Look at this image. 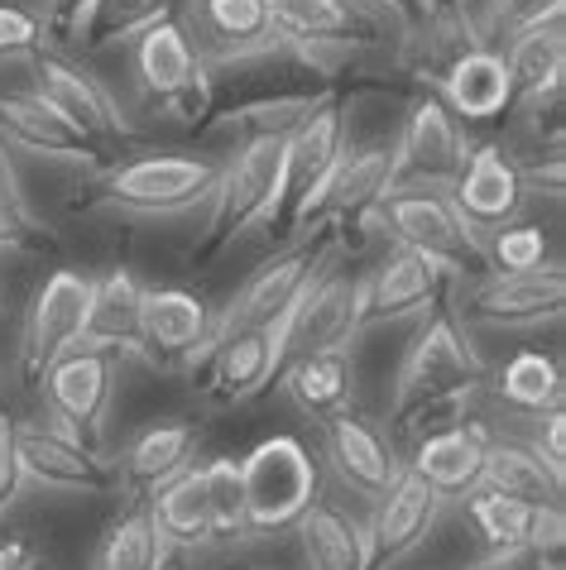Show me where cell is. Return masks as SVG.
<instances>
[{
	"label": "cell",
	"instance_id": "obj_4",
	"mask_svg": "<svg viewBox=\"0 0 566 570\" xmlns=\"http://www.w3.org/2000/svg\"><path fill=\"white\" fill-rule=\"evenodd\" d=\"M279 168H283V139H235V154L222 164L207 197V226H202L193 245L197 264L216 259L245 230L264 226L279 193Z\"/></svg>",
	"mask_w": 566,
	"mask_h": 570
},
{
	"label": "cell",
	"instance_id": "obj_19",
	"mask_svg": "<svg viewBox=\"0 0 566 570\" xmlns=\"http://www.w3.org/2000/svg\"><path fill=\"white\" fill-rule=\"evenodd\" d=\"M360 336V278L326 264L308 293L283 316V360L303 351H326V345H351Z\"/></svg>",
	"mask_w": 566,
	"mask_h": 570
},
{
	"label": "cell",
	"instance_id": "obj_3",
	"mask_svg": "<svg viewBox=\"0 0 566 570\" xmlns=\"http://www.w3.org/2000/svg\"><path fill=\"white\" fill-rule=\"evenodd\" d=\"M216 173H222V164L207 154H135L101 173L91 207L120 216H183L212 197Z\"/></svg>",
	"mask_w": 566,
	"mask_h": 570
},
{
	"label": "cell",
	"instance_id": "obj_24",
	"mask_svg": "<svg viewBox=\"0 0 566 570\" xmlns=\"http://www.w3.org/2000/svg\"><path fill=\"white\" fill-rule=\"evenodd\" d=\"M322 451H326V461H332L336 480L351 489L355 499H380L403 470L394 446H389V436L370 417L351 413V407H341V413L322 422Z\"/></svg>",
	"mask_w": 566,
	"mask_h": 570
},
{
	"label": "cell",
	"instance_id": "obj_30",
	"mask_svg": "<svg viewBox=\"0 0 566 570\" xmlns=\"http://www.w3.org/2000/svg\"><path fill=\"white\" fill-rule=\"evenodd\" d=\"M193 455H197V426L193 422H178V417L154 422L125 446L120 465H116L120 489L149 499L159 484H168L173 474H183L187 465H193Z\"/></svg>",
	"mask_w": 566,
	"mask_h": 570
},
{
	"label": "cell",
	"instance_id": "obj_11",
	"mask_svg": "<svg viewBox=\"0 0 566 570\" xmlns=\"http://www.w3.org/2000/svg\"><path fill=\"white\" fill-rule=\"evenodd\" d=\"M389 187H394V149L389 145H345V154L332 164V173L322 178V187L312 193L303 216H297L293 235L332 230L345 240L351 226H365Z\"/></svg>",
	"mask_w": 566,
	"mask_h": 570
},
{
	"label": "cell",
	"instance_id": "obj_17",
	"mask_svg": "<svg viewBox=\"0 0 566 570\" xmlns=\"http://www.w3.org/2000/svg\"><path fill=\"white\" fill-rule=\"evenodd\" d=\"M216 341V312L207 297L187 288H145V312H139V360L154 370H183L207 355Z\"/></svg>",
	"mask_w": 566,
	"mask_h": 570
},
{
	"label": "cell",
	"instance_id": "obj_29",
	"mask_svg": "<svg viewBox=\"0 0 566 570\" xmlns=\"http://www.w3.org/2000/svg\"><path fill=\"white\" fill-rule=\"evenodd\" d=\"M139 312H145L139 274L135 268H106L101 278H91L82 345L106 355H139Z\"/></svg>",
	"mask_w": 566,
	"mask_h": 570
},
{
	"label": "cell",
	"instance_id": "obj_39",
	"mask_svg": "<svg viewBox=\"0 0 566 570\" xmlns=\"http://www.w3.org/2000/svg\"><path fill=\"white\" fill-rule=\"evenodd\" d=\"M538 509H543V503H528V499H514V494H495V489H476V494L466 499L470 522H476L480 537L490 547H518V542H528Z\"/></svg>",
	"mask_w": 566,
	"mask_h": 570
},
{
	"label": "cell",
	"instance_id": "obj_27",
	"mask_svg": "<svg viewBox=\"0 0 566 570\" xmlns=\"http://www.w3.org/2000/svg\"><path fill=\"white\" fill-rule=\"evenodd\" d=\"M437 87H442V106L461 125L505 120L509 110H514V101H518L509 62H505V53H495L490 43H480V49H466L442 77H437Z\"/></svg>",
	"mask_w": 566,
	"mask_h": 570
},
{
	"label": "cell",
	"instance_id": "obj_31",
	"mask_svg": "<svg viewBox=\"0 0 566 570\" xmlns=\"http://www.w3.org/2000/svg\"><path fill=\"white\" fill-rule=\"evenodd\" d=\"M297 537H303L308 570H370L365 522L332 499H312V509L297 518Z\"/></svg>",
	"mask_w": 566,
	"mask_h": 570
},
{
	"label": "cell",
	"instance_id": "obj_55",
	"mask_svg": "<svg viewBox=\"0 0 566 570\" xmlns=\"http://www.w3.org/2000/svg\"><path fill=\"white\" fill-rule=\"evenodd\" d=\"M0 307H6V297H0Z\"/></svg>",
	"mask_w": 566,
	"mask_h": 570
},
{
	"label": "cell",
	"instance_id": "obj_7",
	"mask_svg": "<svg viewBox=\"0 0 566 570\" xmlns=\"http://www.w3.org/2000/svg\"><path fill=\"white\" fill-rule=\"evenodd\" d=\"M245 484V537H274L297 528L312 509L322 470L297 436H270L241 461Z\"/></svg>",
	"mask_w": 566,
	"mask_h": 570
},
{
	"label": "cell",
	"instance_id": "obj_10",
	"mask_svg": "<svg viewBox=\"0 0 566 570\" xmlns=\"http://www.w3.org/2000/svg\"><path fill=\"white\" fill-rule=\"evenodd\" d=\"M345 145H351V139H345V110H341L336 97H326L289 139H283L279 193H274L270 216H264V230L289 235V240H293L297 216H303L312 193L322 187V178L332 173V164L345 154Z\"/></svg>",
	"mask_w": 566,
	"mask_h": 570
},
{
	"label": "cell",
	"instance_id": "obj_18",
	"mask_svg": "<svg viewBox=\"0 0 566 570\" xmlns=\"http://www.w3.org/2000/svg\"><path fill=\"white\" fill-rule=\"evenodd\" d=\"M207 374H202V393L222 407H241L260 393L279 384L283 370V322L279 326H250L226 331L207 345Z\"/></svg>",
	"mask_w": 566,
	"mask_h": 570
},
{
	"label": "cell",
	"instance_id": "obj_15",
	"mask_svg": "<svg viewBox=\"0 0 566 570\" xmlns=\"http://www.w3.org/2000/svg\"><path fill=\"white\" fill-rule=\"evenodd\" d=\"M87 303H91V278L77 274V268H53V274L39 283L29 316H25V341H20V370L29 384H39V374L49 370L58 355L82 345Z\"/></svg>",
	"mask_w": 566,
	"mask_h": 570
},
{
	"label": "cell",
	"instance_id": "obj_40",
	"mask_svg": "<svg viewBox=\"0 0 566 570\" xmlns=\"http://www.w3.org/2000/svg\"><path fill=\"white\" fill-rule=\"evenodd\" d=\"M197 470H202V484H207L216 542L245 537V484H241V461H231V455H216V461L197 465Z\"/></svg>",
	"mask_w": 566,
	"mask_h": 570
},
{
	"label": "cell",
	"instance_id": "obj_23",
	"mask_svg": "<svg viewBox=\"0 0 566 570\" xmlns=\"http://www.w3.org/2000/svg\"><path fill=\"white\" fill-rule=\"evenodd\" d=\"M566 307V274L562 264H543L528 274H490L470 293L466 312L495 331H533L543 322H557Z\"/></svg>",
	"mask_w": 566,
	"mask_h": 570
},
{
	"label": "cell",
	"instance_id": "obj_2",
	"mask_svg": "<svg viewBox=\"0 0 566 570\" xmlns=\"http://www.w3.org/2000/svg\"><path fill=\"white\" fill-rule=\"evenodd\" d=\"M365 226L389 235L403 249H413L428 264H437L447 278L490 274V264H485V235L466 226V216L451 207V197L442 187H389Z\"/></svg>",
	"mask_w": 566,
	"mask_h": 570
},
{
	"label": "cell",
	"instance_id": "obj_22",
	"mask_svg": "<svg viewBox=\"0 0 566 570\" xmlns=\"http://www.w3.org/2000/svg\"><path fill=\"white\" fill-rule=\"evenodd\" d=\"M437 518H442V499L432 484H422L413 470H399V480L374 499V518L365 522L370 537V570H394L413 551L428 542Z\"/></svg>",
	"mask_w": 566,
	"mask_h": 570
},
{
	"label": "cell",
	"instance_id": "obj_8",
	"mask_svg": "<svg viewBox=\"0 0 566 570\" xmlns=\"http://www.w3.org/2000/svg\"><path fill=\"white\" fill-rule=\"evenodd\" d=\"M283 49H297L312 68L332 72L345 53L374 49L384 39V14L365 0H264Z\"/></svg>",
	"mask_w": 566,
	"mask_h": 570
},
{
	"label": "cell",
	"instance_id": "obj_34",
	"mask_svg": "<svg viewBox=\"0 0 566 570\" xmlns=\"http://www.w3.org/2000/svg\"><path fill=\"white\" fill-rule=\"evenodd\" d=\"M509 72H514V91L518 101L547 97V91H562V72H566V35H562V14L543 24H528L509 35ZM514 101V106H518Z\"/></svg>",
	"mask_w": 566,
	"mask_h": 570
},
{
	"label": "cell",
	"instance_id": "obj_46",
	"mask_svg": "<svg viewBox=\"0 0 566 570\" xmlns=\"http://www.w3.org/2000/svg\"><path fill=\"white\" fill-rule=\"evenodd\" d=\"M25 494V470H20V422L0 417V518H6Z\"/></svg>",
	"mask_w": 566,
	"mask_h": 570
},
{
	"label": "cell",
	"instance_id": "obj_47",
	"mask_svg": "<svg viewBox=\"0 0 566 570\" xmlns=\"http://www.w3.org/2000/svg\"><path fill=\"white\" fill-rule=\"evenodd\" d=\"M82 10H87V0H43V10H39L43 43H62V49H68L72 29H77V20H82Z\"/></svg>",
	"mask_w": 566,
	"mask_h": 570
},
{
	"label": "cell",
	"instance_id": "obj_51",
	"mask_svg": "<svg viewBox=\"0 0 566 570\" xmlns=\"http://www.w3.org/2000/svg\"><path fill=\"white\" fill-rule=\"evenodd\" d=\"M35 557H39V551H35V542H29V537H20V532L0 537V570H25Z\"/></svg>",
	"mask_w": 566,
	"mask_h": 570
},
{
	"label": "cell",
	"instance_id": "obj_25",
	"mask_svg": "<svg viewBox=\"0 0 566 570\" xmlns=\"http://www.w3.org/2000/svg\"><path fill=\"white\" fill-rule=\"evenodd\" d=\"M0 145L35 154V158H53V164H97V154H101L87 135H77L35 87L0 91Z\"/></svg>",
	"mask_w": 566,
	"mask_h": 570
},
{
	"label": "cell",
	"instance_id": "obj_12",
	"mask_svg": "<svg viewBox=\"0 0 566 570\" xmlns=\"http://www.w3.org/2000/svg\"><path fill=\"white\" fill-rule=\"evenodd\" d=\"M20 470L25 484L43 489V494H116L120 474L116 461H106L101 446H87L72 432L53 422L20 426Z\"/></svg>",
	"mask_w": 566,
	"mask_h": 570
},
{
	"label": "cell",
	"instance_id": "obj_43",
	"mask_svg": "<svg viewBox=\"0 0 566 570\" xmlns=\"http://www.w3.org/2000/svg\"><path fill=\"white\" fill-rule=\"evenodd\" d=\"M43 49V24L25 6H0V62H29Z\"/></svg>",
	"mask_w": 566,
	"mask_h": 570
},
{
	"label": "cell",
	"instance_id": "obj_37",
	"mask_svg": "<svg viewBox=\"0 0 566 570\" xmlns=\"http://www.w3.org/2000/svg\"><path fill=\"white\" fill-rule=\"evenodd\" d=\"M164 557H168V542L154 528L149 503H135V509H120L106 522L91 570H159Z\"/></svg>",
	"mask_w": 566,
	"mask_h": 570
},
{
	"label": "cell",
	"instance_id": "obj_50",
	"mask_svg": "<svg viewBox=\"0 0 566 570\" xmlns=\"http://www.w3.org/2000/svg\"><path fill=\"white\" fill-rule=\"evenodd\" d=\"M470 570H543V566L524 542H518V547H490V557H480Z\"/></svg>",
	"mask_w": 566,
	"mask_h": 570
},
{
	"label": "cell",
	"instance_id": "obj_6",
	"mask_svg": "<svg viewBox=\"0 0 566 570\" xmlns=\"http://www.w3.org/2000/svg\"><path fill=\"white\" fill-rule=\"evenodd\" d=\"M341 235L332 230H308L293 235L289 245L270 255L260 268H250V278L231 293V303L216 312V336L226 331H250V326H279L293 312V303L308 293V283L336 259Z\"/></svg>",
	"mask_w": 566,
	"mask_h": 570
},
{
	"label": "cell",
	"instance_id": "obj_44",
	"mask_svg": "<svg viewBox=\"0 0 566 570\" xmlns=\"http://www.w3.org/2000/svg\"><path fill=\"white\" fill-rule=\"evenodd\" d=\"M524 547L538 557L543 570H566V518H562V503H543Z\"/></svg>",
	"mask_w": 566,
	"mask_h": 570
},
{
	"label": "cell",
	"instance_id": "obj_53",
	"mask_svg": "<svg viewBox=\"0 0 566 570\" xmlns=\"http://www.w3.org/2000/svg\"><path fill=\"white\" fill-rule=\"evenodd\" d=\"M159 570H187V557L183 551H168V557L159 561Z\"/></svg>",
	"mask_w": 566,
	"mask_h": 570
},
{
	"label": "cell",
	"instance_id": "obj_26",
	"mask_svg": "<svg viewBox=\"0 0 566 570\" xmlns=\"http://www.w3.org/2000/svg\"><path fill=\"white\" fill-rule=\"evenodd\" d=\"M490 426L480 422H456L442 432L413 441V461L408 470L418 474L422 484L437 489V499H470L480 489V470H485V451H490Z\"/></svg>",
	"mask_w": 566,
	"mask_h": 570
},
{
	"label": "cell",
	"instance_id": "obj_52",
	"mask_svg": "<svg viewBox=\"0 0 566 570\" xmlns=\"http://www.w3.org/2000/svg\"><path fill=\"white\" fill-rule=\"evenodd\" d=\"M0 197H6V202H20V207H29L25 193H20V173H14L6 145H0Z\"/></svg>",
	"mask_w": 566,
	"mask_h": 570
},
{
	"label": "cell",
	"instance_id": "obj_16",
	"mask_svg": "<svg viewBox=\"0 0 566 570\" xmlns=\"http://www.w3.org/2000/svg\"><path fill=\"white\" fill-rule=\"evenodd\" d=\"M29 72H35L39 97L49 101L77 135H87L97 149L101 145H120V139H135V125L120 116L116 97L87 68H77V62L39 49L35 58H29Z\"/></svg>",
	"mask_w": 566,
	"mask_h": 570
},
{
	"label": "cell",
	"instance_id": "obj_54",
	"mask_svg": "<svg viewBox=\"0 0 566 570\" xmlns=\"http://www.w3.org/2000/svg\"><path fill=\"white\" fill-rule=\"evenodd\" d=\"M25 570H53V566H49V561H43V557H35V561H29Z\"/></svg>",
	"mask_w": 566,
	"mask_h": 570
},
{
	"label": "cell",
	"instance_id": "obj_41",
	"mask_svg": "<svg viewBox=\"0 0 566 570\" xmlns=\"http://www.w3.org/2000/svg\"><path fill=\"white\" fill-rule=\"evenodd\" d=\"M485 264L490 274H528V268L547 264V235L543 226H528V220H509L485 235Z\"/></svg>",
	"mask_w": 566,
	"mask_h": 570
},
{
	"label": "cell",
	"instance_id": "obj_14",
	"mask_svg": "<svg viewBox=\"0 0 566 570\" xmlns=\"http://www.w3.org/2000/svg\"><path fill=\"white\" fill-rule=\"evenodd\" d=\"M389 149H394V187H442L447 193L476 145L466 139V125L442 101L418 97L408 106V120Z\"/></svg>",
	"mask_w": 566,
	"mask_h": 570
},
{
	"label": "cell",
	"instance_id": "obj_49",
	"mask_svg": "<svg viewBox=\"0 0 566 570\" xmlns=\"http://www.w3.org/2000/svg\"><path fill=\"white\" fill-rule=\"evenodd\" d=\"M370 6L380 10L384 20H394L403 35H408V29H418V24L432 14V0H370Z\"/></svg>",
	"mask_w": 566,
	"mask_h": 570
},
{
	"label": "cell",
	"instance_id": "obj_38",
	"mask_svg": "<svg viewBox=\"0 0 566 570\" xmlns=\"http://www.w3.org/2000/svg\"><path fill=\"white\" fill-rule=\"evenodd\" d=\"M495 393L499 403L514 407V413H553V407H562V364L557 355L547 351H518L509 355V364L495 374Z\"/></svg>",
	"mask_w": 566,
	"mask_h": 570
},
{
	"label": "cell",
	"instance_id": "obj_35",
	"mask_svg": "<svg viewBox=\"0 0 566 570\" xmlns=\"http://www.w3.org/2000/svg\"><path fill=\"white\" fill-rule=\"evenodd\" d=\"M326 97H336V91H279V97H255V101H241V106L222 110V116H212L207 130H226L235 139H289Z\"/></svg>",
	"mask_w": 566,
	"mask_h": 570
},
{
	"label": "cell",
	"instance_id": "obj_1",
	"mask_svg": "<svg viewBox=\"0 0 566 570\" xmlns=\"http://www.w3.org/2000/svg\"><path fill=\"white\" fill-rule=\"evenodd\" d=\"M480 384H485V355L476 351L461 316L447 307H432L399 364L389 422H394L399 436L422 441L442 432V426L461 422Z\"/></svg>",
	"mask_w": 566,
	"mask_h": 570
},
{
	"label": "cell",
	"instance_id": "obj_20",
	"mask_svg": "<svg viewBox=\"0 0 566 570\" xmlns=\"http://www.w3.org/2000/svg\"><path fill=\"white\" fill-rule=\"evenodd\" d=\"M451 207L466 216V226L476 235H490L499 226L524 216L528 207V187L518 173V158L505 145H480L466 154V168L456 173V183L447 187Z\"/></svg>",
	"mask_w": 566,
	"mask_h": 570
},
{
	"label": "cell",
	"instance_id": "obj_5",
	"mask_svg": "<svg viewBox=\"0 0 566 570\" xmlns=\"http://www.w3.org/2000/svg\"><path fill=\"white\" fill-rule=\"evenodd\" d=\"M130 72L145 106L164 110L168 120L187 125V130H207L212 120V68H202V58L187 39L183 20H159L130 43Z\"/></svg>",
	"mask_w": 566,
	"mask_h": 570
},
{
	"label": "cell",
	"instance_id": "obj_36",
	"mask_svg": "<svg viewBox=\"0 0 566 570\" xmlns=\"http://www.w3.org/2000/svg\"><path fill=\"white\" fill-rule=\"evenodd\" d=\"M480 489L495 494H514L528 503H562V480L543 465V455L524 446V441H490L480 470Z\"/></svg>",
	"mask_w": 566,
	"mask_h": 570
},
{
	"label": "cell",
	"instance_id": "obj_42",
	"mask_svg": "<svg viewBox=\"0 0 566 570\" xmlns=\"http://www.w3.org/2000/svg\"><path fill=\"white\" fill-rule=\"evenodd\" d=\"M566 10V0H485V35L490 39H509L528 24L557 20Z\"/></svg>",
	"mask_w": 566,
	"mask_h": 570
},
{
	"label": "cell",
	"instance_id": "obj_13",
	"mask_svg": "<svg viewBox=\"0 0 566 570\" xmlns=\"http://www.w3.org/2000/svg\"><path fill=\"white\" fill-rule=\"evenodd\" d=\"M183 29L202 68H241V62L283 53V39L264 0H193Z\"/></svg>",
	"mask_w": 566,
	"mask_h": 570
},
{
	"label": "cell",
	"instance_id": "obj_9",
	"mask_svg": "<svg viewBox=\"0 0 566 570\" xmlns=\"http://www.w3.org/2000/svg\"><path fill=\"white\" fill-rule=\"evenodd\" d=\"M116 379H120V355L72 345L68 355H58L39 374L49 422L72 432L77 441H87V446H101L106 422H111V403H116Z\"/></svg>",
	"mask_w": 566,
	"mask_h": 570
},
{
	"label": "cell",
	"instance_id": "obj_21",
	"mask_svg": "<svg viewBox=\"0 0 566 570\" xmlns=\"http://www.w3.org/2000/svg\"><path fill=\"white\" fill-rule=\"evenodd\" d=\"M447 274L428 264L413 249L394 245L389 255L360 278V331L384 326V322H408V316H428L442 307Z\"/></svg>",
	"mask_w": 566,
	"mask_h": 570
},
{
	"label": "cell",
	"instance_id": "obj_48",
	"mask_svg": "<svg viewBox=\"0 0 566 570\" xmlns=\"http://www.w3.org/2000/svg\"><path fill=\"white\" fill-rule=\"evenodd\" d=\"M533 451L543 455V465L553 470L557 480H566V413L562 407L543 413V432H538V441H533Z\"/></svg>",
	"mask_w": 566,
	"mask_h": 570
},
{
	"label": "cell",
	"instance_id": "obj_33",
	"mask_svg": "<svg viewBox=\"0 0 566 570\" xmlns=\"http://www.w3.org/2000/svg\"><path fill=\"white\" fill-rule=\"evenodd\" d=\"M183 6L187 0H87L68 49H82V53L130 49L145 29H154L159 20H173Z\"/></svg>",
	"mask_w": 566,
	"mask_h": 570
},
{
	"label": "cell",
	"instance_id": "obj_45",
	"mask_svg": "<svg viewBox=\"0 0 566 570\" xmlns=\"http://www.w3.org/2000/svg\"><path fill=\"white\" fill-rule=\"evenodd\" d=\"M39 245H49V226H39V216L20 202L0 197V255H25Z\"/></svg>",
	"mask_w": 566,
	"mask_h": 570
},
{
	"label": "cell",
	"instance_id": "obj_28",
	"mask_svg": "<svg viewBox=\"0 0 566 570\" xmlns=\"http://www.w3.org/2000/svg\"><path fill=\"white\" fill-rule=\"evenodd\" d=\"M279 384L303 417L326 422L332 413H341V407H351V399H355L351 345H326V351H303V355L283 360Z\"/></svg>",
	"mask_w": 566,
	"mask_h": 570
},
{
	"label": "cell",
	"instance_id": "obj_32",
	"mask_svg": "<svg viewBox=\"0 0 566 570\" xmlns=\"http://www.w3.org/2000/svg\"><path fill=\"white\" fill-rule=\"evenodd\" d=\"M149 518L159 537L168 542V551H197L216 542L212 528V503H207V484H202V470L187 465L183 474H173L168 484H159L149 494Z\"/></svg>",
	"mask_w": 566,
	"mask_h": 570
}]
</instances>
